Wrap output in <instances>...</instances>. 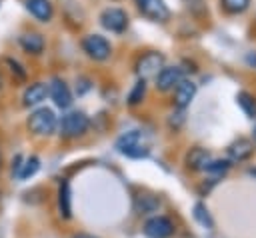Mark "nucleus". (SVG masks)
<instances>
[{
  "mask_svg": "<svg viewBox=\"0 0 256 238\" xmlns=\"http://www.w3.org/2000/svg\"><path fill=\"white\" fill-rule=\"evenodd\" d=\"M116 150L128 158H144L148 156L150 148L142 136V132L138 130H130L126 134H122L118 140H116Z\"/></svg>",
  "mask_w": 256,
  "mask_h": 238,
  "instance_id": "1",
  "label": "nucleus"
},
{
  "mask_svg": "<svg viewBox=\"0 0 256 238\" xmlns=\"http://www.w3.org/2000/svg\"><path fill=\"white\" fill-rule=\"evenodd\" d=\"M56 126H58V120L50 108H38L28 118V128L36 136H50L56 130Z\"/></svg>",
  "mask_w": 256,
  "mask_h": 238,
  "instance_id": "2",
  "label": "nucleus"
},
{
  "mask_svg": "<svg viewBox=\"0 0 256 238\" xmlns=\"http://www.w3.org/2000/svg\"><path fill=\"white\" fill-rule=\"evenodd\" d=\"M90 126V120L84 112H68L60 122V134L64 138H78L82 136Z\"/></svg>",
  "mask_w": 256,
  "mask_h": 238,
  "instance_id": "3",
  "label": "nucleus"
},
{
  "mask_svg": "<svg viewBox=\"0 0 256 238\" xmlns=\"http://www.w3.org/2000/svg\"><path fill=\"white\" fill-rule=\"evenodd\" d=\"M82 48H84V52H86L90 58L100 60V62H102V60H108L110 54H112L110 42H108L104 36H100V34H88V36H84Z\"/></svg>",
  "mask_w": 256,
  "mask_h": 238,
  "instance_id": "4",
  "label": "nucleus"
},
{
  "mask_svg": "<svg viewBox=\"0 0 256 238\" xmlns=\"http://www.w3.org/2000/svg\"><path fill=\"white\" fill-rule=\"evenodd\" d=\"M162 68H164V56L160 52H146L136 62V74L140 76V80H146L152 76L156 78Z\"/></svg>",
  "mask_w": 256,
  "mask_h": 238,
  "instance_id": "5",
  "label": "nucleus"
},
{
  "mask_svg": "<svg viewBox=\"0 0 256 238\" xmlns=\"http://www.w3.org/2000/svg\"><path fill=\"white\" fill-rule=\"evenodd\" d=\"M174 232V224L166 216H152L144 224V234L148 238H170Z\"/></svg>",
  "mask_w": 256,
  "mask_h": 238,
  "instance_id": "6",
  "label": "nucleus"
},
{
  "mask_svg": "<svg viewBox=\"0 0 256 238\" xmlns=\"http://www.w3.org/2000/svg\"><path fill=\"white\" fill-rule=\"evenodd\" d=\"M100 24L110 32H124L128 26V16L122 8H106L100 14Z\"/></svg>",
  "mask_w": 256,
  "mask_h": 238,
  "instance_id": "7",
  "label": "nucleus"
},
{
  "mask_svg": "<svg viewBox=\"0 0 256 238\" xmlns=\"http://www.w3.org/2000/svg\"><path fill=\"white\" fill-rule=\"evenodd\" d=\"M136 4H138V8H140V12H142L146 18H150V20L164 22V20H168V16H170V10H168V6L164 4V0H136Z\"/></svg>",
  "mask_w": 256,
  "mask_h": 238,
  "instance_id": "8",
  "label": "nucleus"
},
{
  "mask_svg": "<svg viewBox=\"0 0 256 238\" xmlns=\"http://www.w3.org/2000/svg\"><path fill=\"white\" fill-rule=\"evenodd\" d=\"M48 94L58 108H68L72 104V92H70L68 84L60 78H52V82L48 84Z\"/></svg>",
  "mask_w": 256,
  "mask_h": 238,
  "instance_id": "9",
  "label": "nucleus"
},
{
  "mask_svg": "<svg viewBox=\"0 0 256 238\" xmlns=\"http://www.w3.org/2000/svg\"><path fill=\"white\" fill-rule=\"evenodd\" d=\"M182 80V70L178 66H170V68H162L156 76V88L166 92L172 90L174 86H178V82Z\"/></svg>",
  "mask_w": 256,
  "mask_h": 238,
  "instance_id": "10",
  "label": "nucleus"
},
{
  "mask_svg": "<svg viewBox=\"0 0 256 238\" xmlns=\"http://www.w3.org/2000/svg\"><path fill=\"white\" fill-rule=\"evenodd\" d=\"M194 94H196V84L190 80H180L176 86V92H174V104L182 110L192 102Z\"/></svg>",
  "mask_w": 256,
  "mask_h": 238,
  "instance_id": "11",
  "label": "nucleus"
},
{
  "mask_svg": "<svg viewBox=\"0 0 256 238\" xmlns=\"http://www.w3.org/2000/svg\"><path fill=\"white\" fill-rule=\"evenodd\" d=\"M46 96H48V84H44V82H34V84H30V86L24 90L22 102H24V106H36V104H40L42 100H46Z\"/></svg>",
  "mask_w": 256,
  "mask_h": 238,
  "instance_id": "12",
  "label": "nucleus"
},
{
  "mask_svg": "<svg viewBox=\"0 0 256 238\" xmlns=\"http://www.w3.org/2000/svg\"><path fill=\"white\" fill-rule=\"evenodd\" d=\"M26 8L40 22H48L52 18V14H54V8H52V4L48 0H28Z\"/></svg>",
  "mask_w": 256,
  "mask_h": 238,
  "instance_id": "13",
  "label": "nucleus"
},
{
  "mask_svg": "<svg viewBox=\"0 0 256 238\" xmlns=\"http://www.w3.org/2000/svg\"><path fill=\"white\" fill-rule=\"evenodd\" d=\"M18 42H20L22 50H26V52H30V54H40V52L44 50V46H46L44 36L38 34V32H26V34H22V36L18 38Z\"/></svg>",
  "mask_w": 256,
  "mask_h": 238,
  "instance_id": "14",
  "label": "nucleus"
},
{
  "mask_svg": "<svg viewBox=\"0 0 256 238\" xmlns=\"http://www.w3.org/2000/svg\"><path fill=\"white\" fill-rule=\"evenodd\" d=\"M58 208H60V216L62 218H70L72 216V196H70V184L62 182L60 190H58Z\"/></svg>",
  "mask_w": 256,
  "mask_h": 238,
  "instance_id": "15",
  "label": "nucleus"
},
{
  "mask_svg": "<svg viewBox=\"0 0 256 238\" xmlns=\"http://www.w3.org/2000/svg\"><path fill=\"white\" fill-rule=\"evenodd\" d=\"M228 150H230V156H232L234 160H246V158L252 154L254 148H252V144H250L248 140L240 138V140H236Z\"/></svg>",
  "mask_w": 256,
  "mask_h": 238,
  "instance_id": "16",
  "label": "nucleus"
},
{
  "mask_svg": "<svg viewBox=\"0 0 256 238\" xmlns=\"http://www.w3.org/2000/svg\"><path fill=\"white\" fill-rule=\"evenodd\" d=\"M188 166L194 168V170H200V168H206V164L210 162V154L204 150V148H194L190 154H188Z\"/></svg>",
  "mask_w": 256,
  "mask_h": 238,
  "instance_id": "17",
  "label": "nucleus"
},
{
  "mask_svg": "<svg viewBox=\"0 0 256 238\" xmlns=\"http://www.w3.org/2000/svg\"><path fill=\"white\" fill-rule=\"evenodd\" d=\"M40 168V160L36 156H30L24 160V164H20V170H18V178L20 180H28L30 176H34Z\"/></svg>",
  "mask_w": 256,
  "mask_h": 238,
  "instance_id": "18",
  "label": "nucleus"
},
{
  "mask_svg": "<svg viewBox=\"0 0 256 238\" xmlns=\"http://www.w3.org/2000/svg\"><path fill=\"white\" fill-rule=\"evenodd\" d=\"M238 104H240V108L250 116V118H254L256 116V100H254V96H250L248 92H238Z\"/></svg>",
  "mask_w": 256,
  "mask_h": 238,
  "instance_id": "19",
  "label": "nucleus"
},
{
  "mask_svg": "<svg viewBox=\"0 0 256 238\" xmlns=\"http://www.w3.org/2000/svg\"><path fill=\"white\" fill-rule=\"evenodd\" d=\"M194 218L204 226V228H212L214 226V222H212V216H210V212H208V208L204 206V204H194Z\"/></svg>",
  "mask_w": 256,
  "mask_h": 238,
  "instance_id": "20",
  "label": "nucleus"
},
{
  "mask_svg": "<svg viewBox=\"0 0 256 238\" xmlns=\"http://www.w3.org/2000/svg\"><path fill=\"white\" fill-rule=\"evenodd\" d=\"M144 94H146V80H138L134 84V88L130 90V94H128V104L130 106H136L144 98Z\"/></svg>",
  "mask_w": 256,
  "mask_h": 238,
  "instance_id": "21",
  "label": "nucleus"
},
{
  "mask_svg": "<svg viewBox=\"0 0 256 238\" xmlns=\"http://www.w3.org/2000/svg\"><path fill=\"white\" fill-rule=\"evenodd\" d=\"M250 0H222V6L226 12L230 14H238V12H244L248 8Z\"/></svg>",
  "mask_w": 256,
  "mask_h": 238,
  "instance_id": "22",
  "label": "nucleus"
},
{
  "mask_svg": "<svg viewBox=\"0 0 256 238\" xmlns=\"http://www.w3.org/2000/svg\"><path fill=\"white\" fill-rule=\"evenodd\" d=\"M228 168H230V162H228V160H212V162L206 164L204 170L214 172V174H222V172H226Z\"/></svg>",
  "mask_w": 256,
  "mask_h": 238,
  "instance_id": "23",
  "label": "nucleus"
},
{
  "mask_svg": "<svg viewBox=\"0 0 256 238\" xmlns=\"http://www.w3.org/2000/svg\"><path fill=\"white\" fill-rule=\"evenodd\" d=\"M154 208H158V200L152 196H140L138 198V210L142 212H152Z\"/></svg>",
  "mask_w": 256,
  "mask_h": 238,
  "instance_id": "24",
  "label": "nucleus"
},
{
  "mask_svg": "<svg viewBox=\"0 0 256 238\" xmlns=\"http://www.w3.org/2000/svg\"><path fill=\"white\" fill-rule=\"evenodd\" d=\"M4 62L10 66V72H12V74H16V78H18V80H24V78H26V70H24L16 60H12V58H4Z\"/></svg>",
  "mask_w": 256,
  "mask_h": 238,
  "instance_id": "25",
  "label": "nucleus"
},
{
  "mask_svg": "<svg viewBox=\"0 0 256 238\" xmlns=\"http://www.w3.org/2000/svg\"><path fill=\"white\" fill-rule=\"evenodd\" d=\"M254 140H256V126H254Z\"/></svg>",
  "mask_w": 256,
  "mask_h": 238,
  "instance_id": "26",
  "label": "nucleus"
},
{
  "mask_svg": "<svg viewBox=\"0 0 256 238\" xmlns=\"http://www.w3.org/2000/svg\"><path fill=\"white\" fill-rule=\"evenodd\" d=\"M0 86H2V80H0Z\"/></svg>",
  "mask_w": 256,
  "mask_h": 238,
  "instance_id": "27",
  "label": "nucleus"
}]
</instances>
